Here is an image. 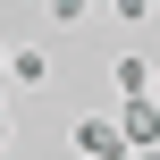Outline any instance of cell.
I'll return each instance as SVG.
<instances>
[{
    "label": "cell",
    "instance_id": "8fae6325",
    "mask_svg": "<svg viewBox=\"0 0 160 160\" xmlns=\"http://www.w3.org/2000/svg\"><path fill=\"white\" fill-rule=\"evenodd\" d=\"M0 160H8V152H0Z\"/></svg>",
    "mask_w": 160,
    "mask_h": 160
},
{
    "label": "cell",
    "instance_id": "ba28073f",
    "mask_svg": "<svg viewBox=\"0 0 160 160\" xmlns=\"http://www.w3.org/2000/svg\"><path fill=\"white\" fill-rule=\"evenodd\" d=\"M152 101H160V68H152Z\"/></svg>",
    "mask_w": 160,
    "mask_h": 160
},
{
    "label": "cell",
    "instance_id": "3957f363",
    "mask_svg": "<svg viewBox=\"0 0 160 160\" xmlns=\"http://www.w3.org/2000/svg\"><path fill=\"white\" fill-rule=\"evenodd\" d=\"M8 84H25V93H51V59L34 51V42H8V68H0Z\"/></svg>",
    "mask_w": 160,
    "mask_h": 160
},
{
    "label": "cell",
    "instance_id": "6da1fadb",
    "mask_svg": "<svg viewBox=\"0 0 160 160\" xmlns=\"http://www.w3.org/2000/svg\"><path fill=\"white\" fill-rule=\"evenodd\" d=\"M76 160H135V143L118 135V118H76Z\"/></svg>",
    "mask_w": 160,
    "mask_h": 160
},
{
    "label": "cell",
    "instance_id": "30bf717a",
    "mask_svg": "<svg viewBox=\"0 0 160 160\" xmlns=\"http://www.w3.org/2000/svg\"><path fill=\"white\" fill-rule=\"evenodd\" d=\"M0 68H8V42H0Z\"/></svg>",
    "mask_w": 160,
    "mask_h": 160
},
{
    "label": "cell",
    "instance_id": "277c9868",
    "mask_svg": "<svg viewBox=\"0 0 160 160\" xmlns=\"http://www.w3.org/2000/svg\"><path fill=\"white\" fill-rule=\"evenodd\" d=\"M110 93H118V101H135V93H152V59H143V51H127V59H110Z\"/></svg>",
    "mask_w": 160,
    "mask_h": 160
},
{
    "label": "cell",
    "instance_id": "52a82bcc",
    "mask_svg": "<svg viewBox=\"0 0 160 160\" xmlns=\"http://www.w3.org/2000/svg\"><path fill=\"white\" fill-rule=\"evenodd\" d=\"M0 152H8V118H0Z\"/></svg>",
    "mask_w": 160,
    "mask_h": 160
},
{
    "label": "cell",
    "instance_id": "5b68a950",
    "mask_svg": "<svg viewBox=\"0 0 160 160\" xmlns=\"http://www.w3.org/2000/svg\"><path fill=\"white\" fill-rule=\"evenodd\" d=\"M93 17V0H51V25H84Z\"/></svg>",
    "mask_w": 160,
    "mask_h": 160
},
{
    "label": "cell",
    "instance_id": "9c48e42d",
    "mask_svg": "<svg viewBox=\"0 0 160 160\" xmlns=\"http://www.w3.org/2000/svg\"><path fill=\"white\" fill-rule=\"evenodd\" d=\"M135 160H160V143H152V152H135Z\"/></svg>",
    "mask_w": 160,
    "mask_h": 160
},
{
    "label": "cell",
    "instance_id": "7a4b0ae2",
    "mask_svg": "<svg viewBox=\"0 0 160 160\" xmlns=\"http://www.w3.org/2000/svg\"><path fill=\"white\" fill-rule=\"evenodd\" d=\"M118 135H127L135 152H152V143H160V101H152V93H135V101H118Z\"/></svg>",
    "mask_w": 160,
    "mask_h": 160
},
{
    "label": "cell",
    "instance_id": "8992f818",
    "mask_svg": "<svg viewBox=\"0 0 160 160\" xmlns=\"http://www.w3.org/2000/svg\"><path fill=\"white\" fill-rule=\"evenodd\" d=\"M152 8L160 0H110V17H127V25H152Z\"/></svg>",
    "mask_w": 160,
    "mask_h": 160
}]
</instances>
